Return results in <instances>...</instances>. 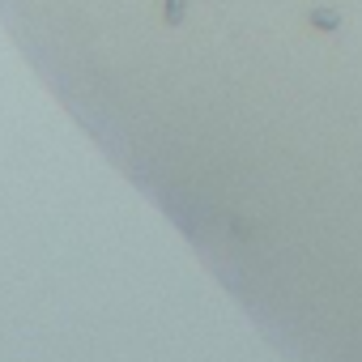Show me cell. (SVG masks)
Returning <instances> with one entry per match:
<instances>
[{"label":"cell","mask_w":362,"mask_h":362,"mask_svg":"<svg viewBox=\"0 0 362 362\" xmlns=\"http://www.w3.org/2000/svg\"><path fill=\"white\" fill-rule=\"evenodd\" d=\"M311 22H315V26H324V30H332V26H337L341 18H337L332 9H320V13H311Z\"/></svg>","instance_id":"1"}]
</instances>
